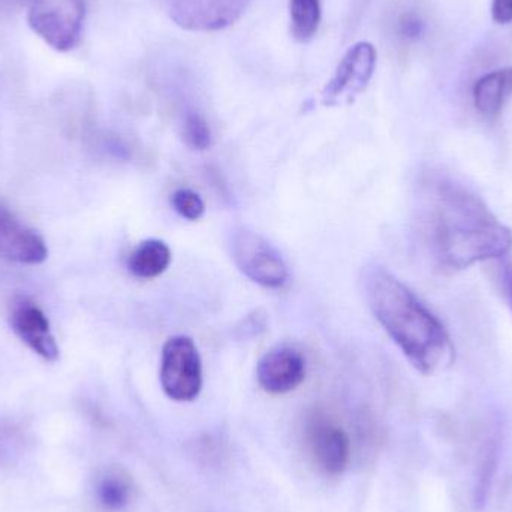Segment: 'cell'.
<instances>
[{
	"label": "cell",
	"instance_id": "1",
	"mask_svg": "<svg viewBox=\"0 0 512 512\" xmlns=\"http://www.w3.org/2000/svg\"><path fill=\"white\" fill-rule=\"evenodd\" d=\"M417 222L424 248L444 270L501 259L512 248L510 228L468 186L444 173L421 182Z\"/></svg>",
	"mask_w": 512,
	"mask_h": 512
},
{
	"label": "cell",
	"instance_id": "2",
	"mask_svg": "<svg viewBox=\"0 0 512 512\" xmlns=\"http://www.w3.org/2000/svg\"><path fill=\"white\" fill-rule=\"evenodd\" d=\"M364 291L376 321L418 372L430 375L451 363L447 328L402 280L375 265L364 273Z\"/></svg>",
	"mask_w": 512,
	"mask_h": 512
},
{
	"label": "cell",
	"instance_id": "3",
	"mask_svg": "<svg viewBox=\"0 0 512 512\" xmlns=\"http://www.w3.org/2000/svg\"><path fill=\"white\" fill-rule=\"evenodd\" d=\"M27 21L30 29L60 53L80 44L86 20V0H30Z\"/></svg>",
	"mask_w": 512,
	"mask_h": 512
},
{
	"label": "cell",
	"instance_id": "4",
	"mask_svg": "<svg viewBox=\"0 0 512 512\" xmlns=\"http://www.w3.org/2000/svg\"><path fill=\"white\" fill-rule=\"evenodd\" d=\"M162 390L174 402H194L203 388V361L189 336H173L161 355Z\"/></svg>",
	"mask_w": 512,
	"mask_h": 512
},
{
	"label": "cell",
	"instance_id": "5",
	"mask_svg": "<svg viewBox=\"0 0 512 512\" xmlns=\"http://www.w3.org/2000/svg\"><path fill=\"white\" fill-rule=\"evenodd\" d=\"M234 264L249 280L267 289L285 288L288 265L282 254L261 234L240 228L231 240Z\"/></svg>",
	"mask_w": 512,
	"mask_h": 512
},
{
	"label": "cell",
	"instance_id": "6",
	"mask_svg": "<svg viewBox=\"0 0 512 512\" xmlns=\"http://www.w3.org/2000/svg\"><path fill=\"white\" fill-rule=\"evenodd\" d=\"M378 51L370 42L352 45L337 65L333 78L322 90V104L340 107L351 104L366 90L375 74Z\"/></svg>",
	"mask_w": 512,
	"mask_h": 512
},
{
	"label": "cell",
	"instance_id": "7",
	"mask_svg": "<svg viewBox=\"0 0 512 512\" xmlns=\"http://www.w3.org/2000/svg\"><path fill=\"white\" fill-rule=\"evenodd\" d=\"M252 0H162L174 23L192 32H216L236 23Z\"/></svg>",
	"mask_w": 512,
	"mask_h": 512
},
{
	"label": "cell",
	"instance_id": "8",
	"mask_svg": "<svg viewBox=\"0 0 512 512\" xmlns=\"http://www.w3.org/2000/svg\"><path fill=\"white\" fill-rule=\"evenodd\" d=\"M306 447L313 465L325 477H340L351 460V442L342 427L322 415L306 426Z\"/></svg>",
	"mask_w": 512,
	"mask_h": 512
},
{
	"label": "cell",
	"instance_id": "9",
	"mask_svg": "<svg viewBox=\"0 0 512 512\" xmlns=\"http://www.w3.org/2000/svg\"><path fill=\"white\" fill-rule=\"evenodd\" d=\"M306 373V358L297 348L289 345L268 349L256 364L259 387L273 396L297 390L306 379Z\"/></svg>",
	"mask_w": 512,
	"mask_h": 512
},
{
	"label": "cell",
	"instance_id": "10",
	"mask_svg": "<svg viewBox=\"0 0 512 512\" xmlns=\"http://www.w3.org/2000/svg\"><path fill=\"white\" fill-rule=\"evenodd\" d=\"M14 333L44 360L56 361L59 358V346L50 330L45 313L27 298H18L12 306L9 316Z\"/></svg>",
	"mask_w": 512,
	"mask_h": 512
},
{
	"label": "cell",
	"instance_id": "11",
	"mask_svg": "<svg viewBox=\"0 0 512 512\" xmlns=\"http://www.w3.org/2000/svg\"><path fill=\"white\" fill-rule=\"evenodd\" d=\"M47 256L44 239L21 224L14 213L0 204V258L18 264L35 265L44 262Z\"/></svg>",
	"mask_w": 512,
	"mask_h": 512
},
{
	"label": "cell",
	"instance_id": "12",
	"mask_svg": "<svg viewBox=\"0 0 512 512\" xmlns=\"http://www.w3.org/2000/svg\"><path fill=\"white\" fill-rule=\"evenodd\" d=\"M474 104L478 113L495 120L512 98V66L487 72L474 86Z\"/></svg>",
	"mask_w": 512,
	"mask_h": 512
},
{
	"label": "cell",
	"instance_id": "13",
	"mask_svg": "<svg viewBox=\"0 0 512 512\" xmlns=\"http://www.w3.org/2000/svg\"><path fill=\"white\" fill-rule=\"evenodd\" d=\"M170 246L159 239H147L135 246L128 258V270L137 279H155L170 267Z\"/></svg>",
	"mask_w": 512,
	"mask_h": 512
},
{
	"label": "cell",
	"instance_id": "14",
	"mask_svg": "<svg viewBox=\"0 0 512 512\" xmlns=\"http://www.w3.org/2000/svg\"><path fill=\"white\" fill-rule=\"evenodd\" d=\"M134 495V484L122 469H108L96 480L95 496L104 510H125Z\"/></svg>",
	"mask_w": 512,
	"mask_h": 512
},
{
	"label": "cell",
	"instance_id": "15",
	"mask_svg": "<svg viewBox=\"0 0 512 512\" xmlns=\"http://www.w3.org/2000/svg\"><path fill=\"white\" fill-rule=\"evenodd\" d=\"M289 20L295 41L306 44L315 38L321 24L319 0H289Z\"/></svg>",
	"mask_w": 512,
	"mask_h": 512
},
{
	"label": "cell",
	"instance_id": "16",
	"mask_svg": "<svg viewBox=\"0 0 512 512\" xmlns=\"http://www.w3.org/2000/svg\"><path fill=\"white\" fill-rule=\"evenodd\" d=\"M182 137L186 146L192 150L210 149L213 143L212 129L203 114L195 110H186L182 119Z\"/></svg>",
	"mask_w": 512,
	"mask_h": 512
},
{
	"label": "cell",
	"instance_id": "17",
	"mask_svg": "<svg viewBox=\"0 0 512 512\" xmlns=\"http://www.w3.org/2000/svg\"><path fill=\"white\" fill-rule=\"evenodd\" d=\"M499 448L495 442H490L484 448L483 457L478 465L477 484H475L474 502L477 508H483L489 496L490 487H492L493 477H495L496 468H498Z\"/></svg>",
	"mask_w": 512,
	"mask_h": 512
},
{
	"label": "cell",
	"instance_id": "18",
	"mask_svg": "<svg viewBox=\"0 0 512 512\" xmlns=\"http://www.w3.org/2000/svg\"><path fill=\"white\" fill-rule=\"evenodd\" d=\"M171 206L176 210L177 215L182 216L186 221H200L206 213V204L201 195L189 188L174 191L171 195Z\"/></svg>",
	"mask_w": 512,
	"mask_h": 512
},
{
	"label": "cell",
	"instance_id": "19",
	"mask_svg": "<svg viewBox=\"0 0 512 512\" xmlns=\"http://www.w3.org/2000/svg\"><path fill=\"white\" fill-rule=\"evenodd\" d=\"M426 32V21L411 9L400 12L394 21V33L403 42H415Z\"/></svg>",
	"mask_w": 512,
	"mask_h": 512
},
{
	"label": "cell",
	"instance_id": "20",
	"mask_svg": "<svg viewBox=\"0 0 512 512\" xmlns=\"http://www.w3.org/2000/svg\"><path fill=\"white\" fill-rule=\"evenodd\" d=\"M23 453V439L14 430L0 429V465L12 462Z\"/></svg>",
	"mask_w": 512,
	"mask_h": 512
},
{
	"label": "cell",
	"instance_id": "21",
	"mask_svg": "<svg viewBox=\"0 0 512 512\" xmlns=\"http://www.w3.org/2000/svg\"><path fill=\"white\" fill-rule=\"evenodd\" d=\"M499 261L498 270H496V282H498L499 289L507 301L508 307L512 312V262L508 259H496Z\"/></svg>",
	"mask_w": 512,
	"mask_h": 512
},
{
	"label": "cell",
	"instance_id": "22",
	"mask_svg": "<svg viewBox=\"0 0 512 512\" xmlns=\"http://www.w3.org/2000/svg\"><path fill=\"white\" fill-rule=\"evenodd\" d=\"M492 18L498 24L512 23V0H493Z\"/></svg>",
	"mask_w": 512,
	"mask_h": 512
},
{
	"label": "cell",
	"instance_id": "23",
	"mask_svg": "<svg viewBox=\"0 0 512 512\" xmlns=\"http://www.w3.org/2000/svg\"><path fill=\"white\" fill-rule=\"evenodd\" d=\"M370 2H372V0H352L351 17H349L348 23L351 29H354V27L360 23Z\"/></svg>",
	"mask_w": 512,
	"mask_h": 512
},
{
	"label": "cell",
	"instance_id": "24",
	"mask_svg": "<svg viewBox=\"0 0 512 512\" xmlns=\"http://www.w3.org/2000/svg\"><path fill=\"white\" fill-rule=\"evenodd\" d=\"M9 11H12L11 6L8 5L6 0H0V15L8 14Z\"/></svg>",
	"mask_w": 512,
	"mask_h": 512
}]
</instances>
